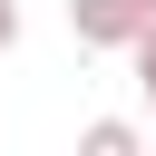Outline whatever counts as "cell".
I'll return each instance as SVG.
<instances>
[{"instance_id":"cell-1","label":"cell","mask_w":156,"mask_h":156,"mask_svg":"<svg viewBox=\"0 0 156 156\" xmlns=\"http://www.w3.org/2000/svg\"><path fill=\"white\" fill-rule=\"evenodd\" d=\"M136 20H146V0H68L78 49H136Z\"/></svg>"},{"instance_id":"cell-2","label":"cell","mask_w":156,"mask_h":156,"mask_svg":"<svg viewBox=\"0 0 156 156\" xmlns=\"http://www.w3.org/2000/svg\"><path fill=\"white\" fill-rule=\"evenodd\" d=\"M78 156H146V136H136L127 117H88V127H78Z\"/></svg>"},{"instance_id":"cell-3","label":"cell","mask_w":156,"mask_h":156,"mask_svg":"<svg viewBox=\"0 0 156 156\" xmlns=\"http://www.w3.org/2000/svg\"><path fill=\"white\" fill-rule=\"evenodd\" d=\"M20 49V0H0V58Z\"/></svg>"},{"instance_id":"cell-4","label":"cell","mask_w":156,"mask_h":156,"mask_svg":"<svg viewBox=\"0 0 156 156\" xmlns=\"http://www.w3.org/2000/svg\"><path fill=\"white\" fill-rule=\"evenodd\" d=\"M136 88H146V117H156V49H136Z\"/></svg>"}]
</instances>
